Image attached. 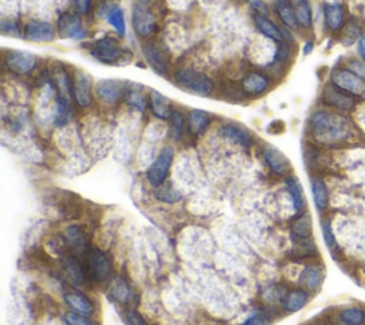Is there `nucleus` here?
<instances>
[{
    "instance_id": "nucleus-17",
    "label": "nucleus",
    "mask_w": 365,
    "mask_h": 325,
    "mask_svg": "<svg viewBox=\"0 0 365 325\" xmlns=\"http://www.w3.org/2000/svg\"><path fill=\"white\" fill-rule=\"evenodd\" d=\"M24 39L30 41H52L56 37V29L52 23L44 20H30L23 29Z\"/></svg>"
},
{
    "instance_id": "nucleus-35",
    "label": "nucleus",
    "mask_w": 365,
    "mask_h": 325,
    "mask_svg": "<svg viewBox=\"0 0 365 325\" xmlns=\"http://www.w3.org/2000/svg\"><path fill=\"white\" fill-rule=\"evenodd\" d=\"M294 8L300 28L310 29L312 26V9L310 0H294Z\"/></svg>"
},
{
    "instance_id": "nucleus-45",
    "label": "nucleus",
    "mask_w": 365,
    "mask_h": 325,
    "mask_svg": "<svg viewBox=\"0 0 365 325\" xmlns=\"http://www.w3.org/2000/svg\"><path fill=\"white\" fill-rule=\"evenodd\" d=\"M71 3L79 15H87L90 12L91 0H71Z\"/></svg>"
},
{
    "instance_id": "nucleus-8",
    "label": "nucleus",
    "mask_w": 365,
    "mask_h": 325,
    "mask_svg": "<svg viewBox=\"0 0 365 325\" xmlns=\"http://www.w3.org/2000/svg\"><path fill=\"white\" fill-rule=\"evenodd\" d=\"M93 80L91 77L82 72L76 71L71 76V99L80 109H87L93 104Z\"/></svg>"
},
{
    "instance_id": "nucleus-3",
    "label": "nucleus",
    "mask_w": 365,
    "mask_h": 325,
    "mask_svg": "<svg viewBox=\"0 0 365 325\" xmlns=\"http://www.w3.org/2000/svg\"><path fill=\"white\" fill-rule=\"evenodd\" d=\"M90 55L103 64L107 66H118L123 63H129L132 57L130 52L125 49L120 41L113 36H105L94 40L90 44Z\"/></svg>"
},
{
    "instance_id": "nucleus-11",
    "label": "nucleus",
    "mask_w": 365,
    "mask_h": 325,
    "mask_svg": "<svg viewBox=\"0 0 365 325\" xmlns=\"http://www.w3.org/2000/svg\"><path fill=\"white\" fill-rule=\"evenodd\" d=\"M331 83L354 98L365 95V80L354 75L348 68H337V71H334L331 75Z\"/></svg>"
},
{
    "instance_id": "nucleus-12",
    "label": "nucleus",
    "mask_w": 365,
    "mask_h": 325,
    "mask_svg": "<svg viewBox=\"0 0 365 325\" xmlns=\"http://www.w3.org/2000/svg\"><path fill=\"white\" fill-rule=\"evenodd\" d=\"M126 83L113 80V79H105L97 82L94 87V93L99 102H102L106 106H114L117 104L121 99H125L126 93Z\"/></svg>"
},
{
    "instance_id": "nucleus-4",
    "label": "nucleus",
    "mask_w": 365,
    "mask_h": 325,
    "mask_svg": "<svg viewBox=\"0 0 365 325\" xmlns=\"http://www.w3.org/2000/svg\"><path fill=\"white\" fill-rule=\"evenodd\" d=\"M89 280L96 284H105L113 280V263L109 255L100 248H90L86 261Z\"/></svg>"
},
{
    "instance_id": "nucleus-20",
    "label": "nucleus",
    "mask_w": 365,
    "mask_h": 325,
    "mask_svg": "<svg viewBox=\"0 0 365 325\" xmlns=\"http://www.w3.org/2000/svg\"><path fill=\"white\" fill-rule=\"evenodd\" d=\"M324 270L320 266H307L300 274V286L308 292H317L324 283Z\"/></svg>"
},
{
    "instance_id": "nucleus-1",
    "label": "nucleus",
    "mask_w": 365,
    "mask_h": 325,
    "mask_svg": "<svg viewBox=\"0 0 365 325\" xmlns=\"http://www.w3.org/2000/svg\"><path fill=\"white\" fill-rule=\"evenodd\" d=\"M308 134L314 143L338 147L357 140L358 131L343 113L315 110L308 119Z\"/></svg>"
},
{
    "instance_id": "nucleus-47",
    "label": "nucleus",
    "mask_w": 365,
    "mask_h": 325,
    "mask_svg": "<svg viewBox=\"0 0 365 325\" xmlns=\"http://www.w3.org/2000/svg\"><path fill=\"white\" fill-rule=\"evenodd\" d=\"M139 2H140V3H143V5H145V3H150L152 0H139Z\"/></svg>"
},
{
    "instance_id": "nucleus-37",
    "label": "nucleus",
    "mask_w": 365,
    "mask_h": 325,
    "mask_svg": "<svg viewBox=\"0 0 365 325\" xmlns=\"http://www.w3.org/2000/svg\"><path fill=\"white\" fill-rule=\"evenodd\" d=\"M125 102L134 110L137 111H144L145 106H149V100H145V98L143 96L141 90L132 87V89H126L125 93Z\"/></svg>"
},
{
    "instance_id": "nucleus-26",
    "label": "nucleus",
    "mask_w": 365,
    "mask_h": 325,
    "mask_svg": "<svg viewBox=\"0 0 365 325\" xmlns=\"http://www.w3.org/2000/svg\"><path fill=\"white\" fill-rule=\"evenodd\" d=\"M285 184V189L287 193L290 194L291 203H293V208L297 214H303L305 210V196H304V190H303V185L300 183V180L296 176H287L284 180Z\"/></svg>"
},
{
    "instance_id": "nucleus-15",
    "label": "nucleus",
    "mask_w": 365,
    "mask_h": 325,
    "mask_svg": "<svg viewBox=\"0 0 365 325\" xmlns=\"http://www.w3.org/2000/svg\"><path fill=\"white\" fill-rule=\"evenodd\" d=\"M141 53H143L145 62L150 64V67L157 75H160L163 77H168V75H170L168 57L166 56V53L159 48L156 43H153V41L144 43L141 46Z\"/></svg>"
},
{
    "instance_id": "nucleus-29",
    "label": "nucleus",
    "mask_w": 365,
    "mask_h": 325,
    "mask_svg": "<svg viewBox=\"0 0 365 325\" xmlns=\"http://www.w3.org/2000/svg\"><path fill=\"white\" fill-rule=\"evenodd\" d=\"M274 10L280 17V20L283 21L284 26H287L288 29L300 28L296 15V8L291 0H274Z\"/></svg>"
},
{
    "instance_id": "nucleus-33",
    "label": "nucleus",
    "mask_w": 365,
    "mask_h": 325,
    "mask_svg": "<svg viewBox=\"0 0 365 325\" xmlns=\"http://www.w3.org/2000/svg\"><path fill=\"white\" fill-rule=\"evenodd\" d=\"M321 231H323V240L326 243L327 250L337 259V255L341 252V247H339V244H338V240L335 237L334 228H332V224H331L330 219H323L321 220Z\"/></svg>"
},
{
    "instance_id": "nucleus-23",
    "label": "nucleus",
    "mask_w": 365,
    "mask_h": 325,
    "mask_svg": "<svg viewBox=\"0 0 365 325\" xmlns=\"http://www.w3.org/2000/svg\"><path fill=\"white\" fill-rule=\"evenodd\" d=\"M324 21L330 32L337 33L346 26V10L339 3H326L324 5Z\"/></svg>"
},
{
    "instance_id": "nucleus-40",
    "label": "nucleus",
    "mask_w": 365,
    "mask_h": 325,
    "mask_svg": "<svg viewBox=\"0 0 365 325\" xmlns=\"http://www.w3.org/2000/svg\"><path fill=\"white\" fill-rule=\"evenodd\" d=\"M291 55H293V53H291V44L287 40H284V41L278 43V46H277V50H276L273 63L283 66V64L288 63V60L291 59Z\"/></svg>"
},
{
    "instance_id": "nucleus-27",
    "label": "nucleus",
    "mask_w": 365,
    "mask_h": 325,
    "mask_svg": "<svg viewBox=\"0 0 365 325\" xmlns=\"http://www.w3.org/2000/svg\"><path fill=\"white\" fill-rule=\"evenodd\" d=\"M311 194L314 205L320 213H326L330 205V192L326 181L320 176L311 177Z\"/></svg>"
},
{
    "instance_id": "nucleus-19",
    "label": "nucleus",
    "mask_w": 365,
    "mask_h": 325,
    "mask_svg": "<svg viewBox=\"0 0 365 325\" xmlns=\"http://www.w3.org/2000/svg\"><path fill=\"white\" fill-rule=\"evenodd\" d=\"M270 87V77L261 72H250L241 79V90L247 98L261 96Z\"/></svg>"
},
{
    "instance_id": "nucleus-9",
    "label": "nucleus",
    "mask_w": 365,
    "mask_h": 325,
    "mask_svg": "<svg viewBox=\"0 0 365 325\" xmlns=\"http://www.w3.org/2000/svg\"><path fill=\"white\" fill-rule=\"evenodd\" d=\"M78 12H64L59 16L57 32L60 36L71 40H83L87 37V29Z\"/></svg>"
},
{
    "instance_id": "nucleus-10",
    "label": "nucleus",
    "mask_w": 365,
    "mask_h": 325,
    "mask_svg": "<svg viewBox=\"0 0 365 325\" xmlns=\"http://www.w3.org/2000/svg\"><path fill=\"white\" fill-rule=\"evenodd\" d=\"M321 100L326 106H328L337 111H343V113H350L357 106L354 96L348 95L347 91H344L341 89H338L332 83H330L324 87Z\"/></svg>"
},
{
    "instance_id": "nucleus-44",
    "label": "nucleus",
    "mask_w": 365,
    "mask_h": 325,
    "mask_svg": "<svg viewBox=\"0 0 365 325\" xmlns=\"http://www.w3.org/2000/svg\"><path fill=\"white\" fill-rule=\"evenodd\" d=\"M348 71H351L354 75L365 80V63L361 60H350L347 64Z\"/></svg>"
},
{
    "instance_id": "nucleus-5",
    "label": "nucleus",
    "mask_w": 365,
    "mask_h": 325,
    "mask_svg": "<svg viewBox=\"0 0 365 325\" xmlns=\"http://www.w3.org/2000/svg\"><path fill=\"white\" fill-rule=\"evenodd\" d=\"M175 161V149L172 146H166L161 149L156 160L152 162V166L145 171V178L153 185L154 189L160 187L166 181L172 170Z\"/></svg>"
},
{
    "instance_id": "nucleus-28",
    "label": "nucleus",
    "mask_w": 365,
    "mask_h": 325,
    "mask_svg": "<svg viewBox=\"0 0 365 325\" xmlns=\"http://www.w3.org/2000/svg\"><path fill=\"white\" fill-rule=\"evenodd\" d=\"M109 297L120 306H127L133 297V290L125 278H113L109 287Z\"/></svg>"
},
{
    "instance_id": "nucleus-46",
    "label": "nucleus",
    "mask_w": 365,
    "mask_h": 325,
    "mask_svg": "<svg viewBox=\"0 0 365 325\" xmlns=\"http://www.w3.org/2000/svg\"><path fill=\"white\" fill-rule=\"evenodd\" d=\"M250 5L253 6L254 10H257V13L260 15H265L267 13V6L261 0H250Z\"/></svg>"
},
{
    "instance_id": "nucleus-42",
    "label": "nucleus",
    "mask_w": 365,
    "mask_h": 325,
    "mask_svg": "<svg viewBox=\"0 0 365 325\" xmlns=\"http://www.w3.org/2000/svg\"><path fill=\"white\" fill-rule=\"evenodd\" d=\"M123 315H125V321L129 324V325H150L149 322H148V319H145L141 314H140V311H137L136 308H126L125 310V313H123Z\"/></svg>"
},
{
    "instance_id": "nucleus-18",
    "label": "nucleus",
    "mask_w": 365,
    "mask_h": 325,
    "mask_svg": "<svg viewBox=\"0 0 365 325\" xmlns=\"http://www.w3.org/2000/svg\"><path fill=\"white\" fill-rule=\"evenodd\" d=\"M63 301L71 313H76V314L86 315V317H93L96 313V307H94V303L91 301V298H89L82 291H67V292H64Z\"/></svg>"
},
{
    "instance_id": "nucleus-39",
    "label": "nucleus",
    "mask_w": 365,
    "mask_h": 325,
    "mask_svg": "<svg viewBox=\"0 0 365 325\" xmlns=\"http://www.w3.org/2000/svg\"><path fill=\"white\" fill-rule=\"evenodd\" d=\"M64 325H99V322L94 321L91 317L80 315L76 313H66L63 317Z\"/></svg>"
},
{
    "instance_id": "nucleus-41",
    "label": "nucleus",
    "mask_w": 365,
    "mask_h": 325,
    "mask_svg": "<svg viewBox=\"0 0 365 325\" xmlns=\"http://www.w3.org/2000/svg\"><path fill=\"white\" fill-rule=\"evenodd\" d=\"M240 325H270V318L264 311L256 310L246 318L244 322H241Z\"/></svg>"
},
{
    "instance_id": "nucleus-36",
    "label": "nucleus",
    "mask_w": 365,
    "mask_h": 325,
    "mask_svg": "<svg viewBox=\"0 0 365 325\" xmlns=\"http://www.w3.org/2000/svg\"><path fill=\"white\" fill-rule=\"evenodd\" d=\"M186 127H187V120L184 118V114L179 110H175L172 118H170V137H172L175 142H180L184 137Z\"/></svg>"
},
{
    "instance_id": "nucleus-7",
    "label": "nucleus",
    "mask_w": 365,
    "mask_h": 325,
    "mask_svg": "<svg viewBox=\"0 0 365 325\" xmlns=\"http://www.w3.org/2000/svg\"><path fill=\"white\" fill-rule=\"evenodd\" d=\"M3 64L8 71L17 76L32 73L37 66V57L33 53L23 50H8L3 55Z\"/></svg>"
},
{
    "instance_id": "nucleus-43",
    "label": "nucleus",
    "mask_w": 365,
    "mask_h": 325,
    "mask_svg": "<svg viewBox=\"0 0 365 325\" xmlns=\"http://www.w3.org/2000/svg\"><path fill=\"white\" fill-rule=\"evenodd\" d=\"M0 30H2L5 35H12L17 37L21 36L17 21L15 20H2V23H0Z\"/></svg>"
},
{
    "instance_id": "nucleus-6",
    "label": "nucleus",
    "mask_w": 365,
    "mask_h": 325,
    "mask_svg": "<svg viewBox=\"0 0 365 325\" xmlns=\"http://www.w3.org/2000/svg\"><path fill=\"white\" fill-rule=\"evenodd\" d=\"M132 25L134 33L141 39H152L153 36H156L159 29L154 13L143 3L133 6Z\"/></svg>"
},
{
    "instance_id": "nucleus-16",
    "label": "nucleus",
    "mask_w": 365,
    "mask_h": 325,
    "mask_svg": "<svg viewBox=\"0 0 365 325\" xmlns=\"http://www.w3.org/2000/svg\"><path fill=\"white\" fill-rule=\"evenodd\" d=\"M262 157H264L265 165L269 166V169L276 176H281V177L291 176L293 166H291L288 157L283 151H280L277 147L267 146L262 151Z\"/></svg>"
},
{
    "instance_id": "nucleus-34",
    "label": "nucleus",
    "mask_w": 365,
    "mask_h": 325,
    "mask_svg": "<svg viewBox=\"0 0 365 325\" xmlns=\"http://www.w3.org/2000/svg\"><path fill=\"white\" fill-rule=\"evenodd\" d=\"M106 19L110 23V26L120 35L125 36L126 33V19H125V12L118 5H113L107 9Z\"/></svg>"
},
{
    "instance_id": "nucleus-24",
    "label": "nucleus",
    "mask_w": 365,
    "mask_h": 325,
    "mask_svg": "<svg viewBox=\"0 0 365 325\" xmlns=\"http://www.w3.org/2000/svg\"><path fill=\"white\" fill-rule=\"evenodd\" d=\"M253 21H254V26L256 29L265 37H269L273 41L281 43L285 40L284 36V30L280 29L273 20H270L265 15H260V13H254L253 15Z\"/></svg>"
},
{
    "instance_id": "nucleus-30",
    "label": "nucleus",
    "mask_w": 365,
    "mask_h": 325,
    "mask_svg": "<svg viewBox=\"0 0 365 325\" xmlns=\"http://www.w3.org/2000/svg\"><path fill=\"white\" fill-rule=\"evenodd\" d=\"M211 123L210 114L204 110H190L187 115V129L193 136H203Z\"/></svg>"
},
{
    "instance_id": "nucleus-38",
    "label": "nucleus",
    "mask_w": 365,
    "mask_h": 325,
    "mask_svg": "<svg viewBox=\"0 0 365 325\" xmlns=\"http://www.w3.org/2000/svg\"><path fill=\"white\" fill-rule=\"evenodd\" d=\"M156 197H157V200H160L163 203H168V204H173V203H177L181 200V194L176 189H173L172 185H166V183L163 185H160V187H157Z\"/></svg>"
},
{
    "instance_id": "nucleus-13",
    "label": "nucleus",
    "mask_w": 365,
    "mask_h": 325,
    "mask_svg": "<svg viewBox=\"0 0 365 325\" xmlns=\"http://www.w3.org/2000/svg\"><path fill=\"white\" fill-rule=\"evenodd\" d=\"M62 239L70 254H75L78 257H80V255H87V252L90 251L89 237L86 230L82 225L73 224L66 227L62 234Z\"/></svg>"
},
{
    "instance_id": "nucleus-2",
    "label": "nucleus",
    "mask_w": 365,
    "mask_h": 325,
    "mask_svg": "<svg viewBox=\"0 0 365 325\" xmlns=\"http://www.w3.org/2000/svg\"><path fill=\"white\" fill-rule=\"evenodd\" d=\"M172 80L181 90L202 98L211 96L215 90L214 82L206 73L194 71V68L190 67L177 68L173 73Z\"/></svg>"
},
{
    "instance_id": "nucleus-22",
    "label": "nucleus",
    "mask_w": 365,
    "mask_h": 325,
    "mask_svg": "<svg viewBox=\"0 0 365 325\" xmlns=\"http://www.w3.org/2000/svg\"><path fill=\"white\" fill-rule=\"evenodd\" d=\"M310 301V292L304 288H294L284 294L281 299L283 310L288 314H294L301 311Z\"/></svg>"
},
{
    "instance_id": "nucleus-32",
    "label": "nucleus",
    "mask_w": 365,
    "mask_h": 325,
    "mask_svg": "<svg viewBox=\"0 0 365 325\" xmlns=\"http://www.w3.org/2000/svg\"><path fill=\"white\" fill-rule=\"evenodd\" d=\"M291 234L297 240L312 239V221L310 214H300L297 220L291 224Z\"/></svg>"
},
{
    "instance_id": "nucleus-31",
    "label": "nucleus",
    "mask_w": 365,
    "mask_h": 325,
    "mask_svg": "<svg viewBox=\"0 0 365 325\" xmlns=\"http://www.w3.org/2000/svg\"><path fill=\"white\" fill-rule=\"evenodd\" d=\"M339 325H365V308L359 306L346 307L338 311Z\"/></svg>"
},
{
    "instance_id": "nucleus-21",
    "label": "nucleus",
    "mask_w": 365,
    "mask_h": 325,
    "mask_svg": "<svg viewBox=\"0 0 365 325\" xmlns=\"http://www.w3.org/2000/svg\"><path fill=\"white\" fill-rule=\"evenodd\" d=\"M220 131H222V136L226 137L227 140H230V142H233L241 147L249 149L254 143L253 134L247 129H244L237 123H226L222 126Z\"/></svg>"
},
{
    "instance_id": "nucleus-25",
    "label": "nucleus",
    "mask_w": 365,
    "mask_h": 325,
    "mask_svg": "<svg viewBox=\"0 0 365 325\" xmlns=\"http://www.w3.org/2000/svg\"><path fill=\"white\" fill-rule=\"evenodd\" d=\"M149 109L159 120H170L175 111L172 107V102L156 90H152L149 93Z\"/></svg>"
},
{
    "instance_id": "nucleus-14",
    "label": "nucleus",
    "mask_w": 365,
    "mask_h": 325,
    "mask_svg": "<svg viewBox=\"0 0 365 325\" xmlns=\"http://www.w3.org/2000/svg\"><path fill=\"white\" fill-rule=\"evenodd\" d=\"M62 271L66 280L75 287H82L89 280L87 268L84 264L78 259V255L69 254L63 255L62 259Z\"/></svg>"
}]
</instances>
